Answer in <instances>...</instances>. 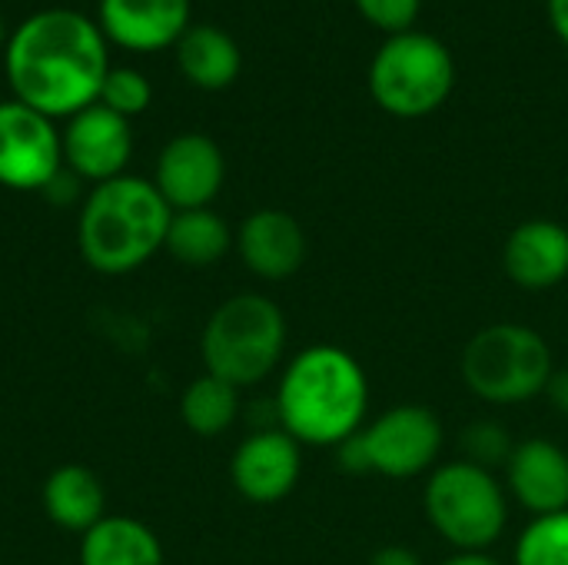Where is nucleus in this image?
I'll return each mask as SVG.
<instances>
[{
    "mask_svg": "<svg viewBox=\"0 0 568 565\" xmlns=\"http://www.w3.org/2000/svg\"><path fill=\"white\" fill-rule=\"evenodd\" d=\"M180 416L186 423L190 433L203 436V440H213V436H223L236 416H240V390L230 386L226 380L220 376H196L183 396H180Z\"/></svg>",
    "mask_w": 568,
    "mask_h": 565,
    "instance_id": "obj_21",
    "label": "nucleus"
},
{
    "mask_svg": "<svg viewBox=\"0 0 568 565\" xmlns=\"http://www.w3.org/2000/svg\"><path fill=\"white\" fill-rule=\"evenodd\" d=\"M369 565H426V563H423V556H419L416 549H409V546H383V549H376V553H373Z\"/></svg>",
    "mask_w": 568,
    "mask_h": 565,
    "instance_id": "obj_27",
    "label": "nucleus"
},
{
    "mask_svg": "<svg viewBox=\"0 0 568 565\" xmlns=\"http://www.w3.org/2000/svg\"><path fill=\"white\" fill-rule=\"evenodd\" d=\"M446 426L436 410L423 403H396L369 420L339 453L346 473H373L393 483L426 480L443 456Z\"/></svg>",
    "mask_w": 568,
    "mask_h": 565,
    "instance_id": "obj_7",
    "label": "nucleus"
},
{
    "mask_svg": "<svg viewBox=\"0 0 568 565\" xmlns=\"http://www.w3.org/2000/svg\"><path fill=\"white\" fill-rule=\"evenodd\" d=\"M233 243L236 233L230 230V223L216 210L203 206L173 213L163 250L183 266H213L233 250Z\"/></svg>",
    "mask_w": 568,
    "mask_h": 565,
    "instance_id": "obj_20",
    "label": "nucleus"
},
{
    "mask_svg": "<svg viewBox=\"0 0 568 565\" xmlns=\"http://www.w3.org/2000/svg\"><path fill=\"white\" fill-rule=\"evenodd\" d=\"M176 63L200 90H223L240 77L243 53L236 40L220 27H190L176 43Z\"/></svg>",
    "mask_w": 568,
    "mask_h": 565,
    "instance_id": "obj_19",
    "label": "nucleus"
},
{
    "mask_svg": "<svg viewBox=\"0 0 568 565\" xmlns=\"http://www.w3.org/2000/svg\"><path fill=\"white\" fill-rule=\"evenodd\" d=\"M226 180V160L216 140L206 133H180L173 137L160 157L153 186L170 203V210H203L210 206Z\"/></svg>",
    "mask_w": 568,
    "mask_h": 565,
    "instance_id": "obj_10",
    "label": "nucleus"
},
{
    "mask_svg": "<svg viewBox=\"0 0 568 565\" xmlns=\"http://www.w3.org/2000/svg\"><path fill=\"white\" fill-rule=\"evenodd\" d=\"M7 47V37H3V20H0V50Z\"/></svg>",
    "mask_w": 568,
    "mask_h": 565,
    "instance_id": "obj_30",
    "label": "nucleus"
},
{
    "mask_svg": "<svg viewBox=\"0 0 568 565\" xmlns=\"http://www.w3.org/2000/svg\"><path fill=\"white\" fill-rule=\"evenodd\" d=\"M546 400H549V406L568 420V366H556V373H552V380H549V390H546Z\"/></svg>",
    "mask_w": 568,
    "mask_h": 565,
    "instance_id": "obj_26",
    "label": "nucleus"
},
{
    "mask_svg": "<svg viewBox=\"0 0 568 565\" xmlns=\"http://www.w3.org/2000/svg\"><path fill=\"white\" fill-rule=\"evenodd\" d=\"M549 20L559 40L568 47V0H549Z\"/></svg>",
    "mask_w": 568,
    "mask_h": 565,
    "instance_id": "obj_28",
    "label": "nucleus"
},
{
    "mask_svg": "<svg viewBox=\"0 0 568 565\" xmlns=\"http://www.w3.org/2000/svg\"><path fill=\"white\" fill-rule=\"evenodd\" d=\"M423 516L453 553H489L509 529L513 500L493 470L446 460L423 483Z\"/></svg>",
    "mask_w": 568,
    "mask_h": 565,
    "instance_id": "obj_5",
    "label": "nucleus"
},
{
    "mask_svg": "<svg viewBox=\"0 0 568 565\" xmlns=\"http://www.w3.org/2000/svg\"><path fill=\"white\" fill-rule=\"evenodd\" d=\"M60 167L63 143L53 120L20 100L0 103V186L47 190Z\"/></svg>",
    "mask_w": 568,
    "mask_h": 565,
    "instance_id": "obj_9",
    "label": "nucleus"
},
{
    "mask_svg": "<svg viewBox=\"0 0 568 565\" xmlns=\"http://www.w3.org/2000/svg\"><path fill=\"white\" fill-rule=\"evenodd\" d=\"M439 565H503L493 553H453L449 559Z\"/></svg>",
    "mask_w": 568,
    "mask_h": 565,
    "instance_id": "obj_29",
    "label": "nucleus"
},
{
    "mask_svg": "<svg viewBox=\"0 0 568 565\" xmlns=\"http://www.w3.org/2000/svg\"><path fill=\"white\" fill-rule=\"evenodd\" d=\"M286 313L263 293H236L223 300L200 336V356L210 376L236 390L270 380L286 356Z\"/></svg>",
    "mask_w": 568,
    "mask_h": 565,
    "instance_id": "obj_4",
    "label": "nucleus"
},
{
    "mask_svg": "<svg viewBox=\"0 0 568 565\" xmlns=\"http://www.w3.org/2000/svg\"><path fill=\"white\" fill-rule=\"evenodd\" d=\"M60 143L70 173L90 183H106L113 176H123L133 153V130L126 117L106 110L103 103H93L67 120Z\"/></svg>",
    "mask_w": 568,
    "mask_h": 565,
    "instance_id": "obj_12",
    "label": "nucleus"
},
{
    "mask_svg": "<svg viewBox=\"0 0 568 565\" xmlns=\"http://www.w3.org/2000/svg\"><path fill=\"white\" fill-rule=\"evenodd\" d=\"M173 210L143 176H113L97 183L77 220V243L90 270L123 276L153 260L170 230Z\"/></svg>",
    "mask_w": 568,
    "mask_h": 565,
    "instance_id": "obj_3",
    "label": "nucleus"
},
{
    "mask_svg": "<svg viewBox=\"0 0 568 565\" xmlns=\"http://www.w3.org/2000/svg\"><path fill=\"white\" fill-rule=\"evenodd\" d=\"M80 565H163V546L146 523L103 516L80 536Z\"/></svg>",
    "mask_w": 568,
    "mask_h": 565,
    "instance_id": "obj_18",
    "label": "nucleus"
},
{
    "mask_svg": "<svg viewBox=\"0 0 568 565\" xmlns=\"http://www.w3.org/2000/svg\"><path fill=\"white\" fill-rule=\"evenodd\" d=\"M3 67L20 103L50 120H70L100 100L110 73L106 37L97 20L77 10H37L7 40Z\"/></svg>",
    "mask_w": 568,
    "mask_h": 565,
    "instance_id": "obj_1",
    "label": "nucleus"
},
{
    "mask_svg": "<svg viewBox=\"0 0 568 565\" xmlns=\"http://www.w3.org/2000/svg\"><path fill=\"white\" fill-rule=\"evenodd\" d=\"M236 253L243 266L266 283H283L296 276L306 263L310 243L303 223L276 206L253 210L236 230Z\"/></svg>",
    "mask_w": 568,
    "mask_h": 565,
    "instance_id": "obj_14",
    "label": "nucleus"
},
{
    "mask_svg": "<svg viewBox=\"0 0 568 565\" xmlns=\"http://www.w3.org/2000/svg\"><path fill=\"white\" fill-rule=\"evenodd\" d=\"M153 100V87L150 80L140 73V70H130V67H110L106 80H103V90H100V100L106 110L120 113V117H136L150 107Z\"/></svg>",
    "mask_w": 568,
    "mask_h": 565,
    "instance_id": "obj_24",
    "label": "nucleus"
},
{
    "mask_svg": "<svg viewBox=\"0 0 568 565\" xmlns=\"http://www.w3.org/2000/svg\"><path fill=\"white\" fill-rule=\"evenodd\" d=\"M419 7L423 0H356V10L366 17V23H373L376 30H386L389 37L413 30Z\"/></svg>",
    "mask_w": 568,
    "mask_h": 565,
    "instance_id": "obj_25",
    "label": "nucleus"
},
{
    "mask_svg": "<svg viewBox=\"0 0 568 565\" xmlns=\"http://www.w3.org/2000/svg\"><path fill=\"white\" fill-rule=\"evenodd\" d=\"M516 565H568V509L536 516L523 526L513 549Z\"/></svg>",
    "mask_w": 568,
    "mask_h": 565,
    "instance_id": "obj_22",
    "label": "nucleus"
},
{
    "mask_svg": "<svg viewBox=\"0 0 568 565\" xmlns=\"http://www.w3.org/2000/svg\"><path fill=\"white\" fill-rule=\"evenodd\" d=\"M100 30L133 53L176 47L190 30V0H100Z\"/></svg>",
    "mask_w": 568,
    "mask_h": 565,
    "instance_id": "obj_16",
    "label": "nucleus"
},
{
    "mask_svg": "<svg viewBox=\"0 0 568 565\" xmlns=\"http://www.w3.org/2000/svg\"><path fill=\"white\" fill-rule=\"evenodd\" d=\"M503 486L509 500L536 516H552L568 509V450L556 440L529 436L519 440L509 463L503 466Z\"/></svg>",
    "mask_w": 568,
    "mask_h": 565,
    "instance_id": "obj_13",
    "label": "nucleus"
},
{
    "mask_svg": "<svg viewBox=\"0 0 568 565\" xmlns=\"http://www.w3.org/2000/svg\"><path fill=\"white\" fill-rule=\"evenodd\" d=\"M40 503L53 526L80 536L106 516V493L100 476L77 463L60 466L43 480Z\"/></svg>",
    "mask_w": 568,
    "mask_h": 565,
    "instance_id": "obj_17",
    "label": "nucleus"
},
{
    "mask_svg": "<svg viewBox=\"0 0 568 565\" xmlns=\"http://www.w3.org/2000/svg\"><path fill=\"white\" fill-rule=\"evenodd\" d=\"M466 390L489 406H526L546 396L556 373L549 340L526 323L483 326L459 356Z\"/></svg>",
    "mask_w": 568,
    "mask_h": 565,
    "instance_id": "obj_6",
    "label": "nucleus"
},
{
    "mask_svg": "<svg viewBox=\"0 0 568 565\" xmlns=\"http://www.w3.org/2000/svg\"><path fill=\"white\" fill-rule=\"evenodd\" d=\"M503 273L529 293L556 290L568 280V226L549 216L519 223L503 246Z\"/></svg>",
    "mask_w": 568,
    "mask_h": 565,
    "instance_id": "obj_15",
    "label": "nucleus"
},
{
    "mask_svg": "<svg viewBox=\"0 0 568 565\" xmlns=\"http://www.w3.org/2000/svg\"><path fill=\"white\" fill-rule=\"evenodd\" d=\"M369 376L346 346L313 343L280 370L273 413L300 446L339 450L369 423Z\"/></svg>",
    "mask_w": 568,
    "mask_h": 565,
    "instance_id": "obj_2",
    "label": "nucleus"
},
{
    "mask_svg": "<svg viewBox=\"0 0 568 565\" xmlns=\"http://www.w3.org/2000/svg\"><path fill=\"white\" fill-rule=\"evenodd\" d=\"M300 476H303V446L280 426L250 433L230 460L233 490L256 506H273L286 500L296 490Z\"/></svg>",
    "mask_w": 568,
    "mask_h": 565,
    "instance_id": "obj_11",
    "label": "nucleus"
},
{
    "mask_svg": "<svg viewBox=\"0 0 568 565\" xmlns=\"http://www.w3.org/2000/svg\"><path fill=\"white\" fill-rule=\"evenodd\" d=\"M456 87V60L449 47L423 30L389 37L369 63V97L399 120L436 113Z\"/></svg>",
    "mask_w": 568,
    "mask_h": 565,
    "instance_id": "obj_8",
    "label": "nucleus"
},
{
    "mask_svg": "<svg viewBox=\"0 0 568 565\" xmlns=\"http://www.w3.org/2000/svg\"><path fill=\"white\" fill-rule=\"evenodd\" d=\"M516 443H519V440H513V433L506 430V423L489 420V416H486V420H473V423L459 433V460L499 473V470L509 463Z\"/></svg>",
    "mask_w": 568,
    "mask_h": 565,
    "instance_id": "obj_23",
    "label": "nucleus"
}]
</instances>
